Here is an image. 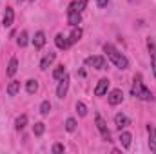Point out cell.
<instances>
[{"label": "cell", "instance_id": "obj_29", "mask_svg": "<svg viewBox=\"0 0 156 154\" xmlns=\"http://www.w3.org/2000/svg\"><path fill=\"white\" fill-rule=\"evenodd\" d=\"M107 4H109V0H96V5L98 7H105Z\"/></svg>", "mask_w": 156, "mask_h": 154}, {"label": "cell", "instance_id": "obj_27", "mask_svg": "<svg viewBox=\"0 0 156 154\" xmlns=\"http://www.w3.org/2000/svg\"><path fill=\"white\" fill-rule=\"evenodd\" d=\"M76 113L80 116L87 114V107H85V103H83V102H76Z\"/></svg>", "mask_w": 156, "mask_h": 154}, {"label": "cell", "instance_id": "obj_14", "mask_svg": "<svg viewBox=\"0 0 156 154\" xmlns=\"http://www.w3.org/2000/svg\"><path fill=\"white\" fill-rule=\"evenodd\" d=\"M55 58H56V53H47V54L40 60V69H42V71H47L49 65L55 62Z\"/></svg>", "mask_w": 156, "mask_h": 154}, {"label": "cell", "instance_id": "obj_21", "mask_svg": "<svg viewBox=\"0 0 156 154\" xmlns=\"http://www.w3.org/2000/svg\"><path fill=\"white\" fill-rule=\"evenodd\" d=\"M26 91H27L29 94H35V93L38 91V82H37V80H33V78H31V80H27V82H26Z\"/></svg>", "mask_w": 156, "mask_h": 154}, {"label": "cell", "instance_id": "obj_17", "mask_svg": "<svg viewBox=\"0 0 156 154\" xmlns=\"http://www.w3.org/2000/svg\"><path fill=\"white\" fill-rule=\"evenodd\" d=\"M16 71H18V60L13 56L11 60H9V64H7V69H5V75L7 76H15L16 75Z\"/></svg>", "mask_w": 156, "mask_h": 154}, {"label": "cell", "instance_id": "obj_25", "mask_svg": "<svg viewBox=\"0 0 156 154\" xmlns=\"http://www.w3.org/2000/svg\"><path fill=\"white\" fill-rule=\"evenodd\" d=\"M44 131H45V125H44L42 121H37V123L33 125V134H35V136H42Z\"/></svg>", "mask_w": 156, "mask_h": 154}, {"label": "cell", "instance_id": "obj_3", "mask_svg": "<svg viewBox=\"0 0 156 154\" xmlns=\"http://www.w3.org/2000/svg\"><path fill=\"white\" fill-rule=\"evenodd\" d=\"M87 5V0H75L69 4L67 7V22L71 27H76L78 24L82 22V11L85 9Z\"/></svg>", "mask_w": 156, "mask_h": 154}, {"label": "cell", "instance_id": "obj_6", "mask_svg": "<svg viewBox=\"0 0 156 154\" xmlns=\"http://www.w3.org/2000/svg\"><path fill=\"white\" fill-rule=\"evenodd\" d=\"M67 91H69V75H66V76L62 78V80H58V87H56V96H58V98H66Z\"/></svg>", "mask_w": 156, "mask_h": 154}, {"label": "cell", "instance_id": "obj_19", "mask_svg": "<svg viewBox=\"0 0 156 154\" xmlns=\"http://www.w3.org/2000/svg\"><path fill=\"white\" fill-rule=\"evenodd\" d=\"M5 91H7V94H9V96H16V94H18V91H20V82H18V80H11Z\"/></svg>", "mask_w": 156, "mask_h": 154}, {"label": "cell", "instance_id": "obj_24", "mask_svg": "<svg viewBox=\"0 0 156 154\" xmlns=\"http://www.w3.org/2000/svg\"><path fill=\"white\" fill-rule=\"evenodd\" d=\"M66 131L67 132H75L76 131V120L75 118H67L66 120Z\"/></svg>", "mask_w": 156, "mask_h": 154}, {"label": "cell", "instance_id": "obj_31", "mask_svg": "<svg viewBox=\"0 0 156 154\" xmlns=\"http://www.w3.org/2000/svg\"><path fill=\"white\" fill-rule=\"evenodd\" d=\"M18 2H22V0H18Z\"/></svg>", "mask_w": 156, "mask_h": 154}, {"label": "cell", "instance_id": "obj_7", "mask_svg": "<svg viewBox=\"0 0 156 154\" xmlns=\"http://www.w3.org/2000/svg\"><path fill=\"white\" fill-rule=\"evenodd\" d=\"M107 102H109V105H118V103H122V102H123V93H122V89H113V91L107 94Z\"/></svg>", "mask_w": 156, "mask_h": 154}, {"label": "cell", "instance_id": "obj_28", "mask_svg": "<svg viewBox=\"0 0 156 154\" xmlns=\"http://www.w3.org/2000/svg\"><path fill=\"white\" fill-rule=\"evenodd\" d=\"M64 151H66V147H64V145H62V143H55V145H53V149H51V152H64Z\"/></svg>", "mask_w": 156, "mask_h": 154}, {"label": "cell", "instance_id": "obj_2", "mask_svg": "<svg viewBox=\"0 0 156 154\" xmlns=\"http://www.w3.org/2000/svg\"><path fill=\"white\" fill-rule=\"evenodd\" d=\"M131 94H133L134 98L142 100V102H153V100H154V96H153L151 89H149V87L144 83V78H142V75H136V76L133 78Z\"/></svg>", "mask_w": 156, "mask_h": 154}, {"label": "cell", "instance_id": "obj_15", "mask_svg": "<svg viewBox=\"0 0 156 154\" xmlns=\"http://www.w3.org/2000/svg\"><path fill=\"white\" fill-rule=\"evenodd\" d=\"M82 35H83V31H82V27H80V26H76V27H73L71 35L67 37V40H69V44L73 45V44H76V42H80V40H82Z\"/></svg>", "mask_w": 156, "mask_h": 154}, {"label": "cell", "instance_id": "obj_20", "mask_svg": "<svg viewBox=\"0 0 156 154\" xmlns=\"http://www.w3.org/2000/svg\"><path fill=\"white\" fill-rule=\"evenodd\" d=\"M26 125H27V114H20L15 120V129H16V131L26 129Z\"/></svg>", "mask_w": 156, "mask_h": 154}, {"label": "cell", "instance_id": "obj_22", "mask_svg": "<svg viewBox=\"0 0 156 154\" xmlns=\"http://www.w3.org/2000/svg\"><path fill=\"white\" fill-rule=\"evenodd\" d=\"M66 75H67V69H66L64 65H58V67L53 71V78H55V80H62Z\"/></svg>", "mask_w": 156, "mask_h": 154}, {"label": "cell", "instance_id": "obj_10", "mask_svg": "<svg viewBox=\"0 0 156 154\" xmlns=\"http://www.w3.org/2000/svg\"><path fill=\"white\" fill-rule=\"evenodd\" d=\"M115 125H116L120 131H122V129H127V127L131 125V120L123 114V113H118V114H115Z\"/></svg>", "mask_w": 156, "mask_h": 154}, {"label": "cell", "instance_id": "obj_12", "mask_svg": "<svg viewBox=\"0 0 156 154\" xmlns=\"http://www.w3.org/2000/svg\"><path fill=\"white\" fill-rule=\"evenodd\" d=\"M13 20H15V11H13V7H5L4 18H2V26H4V27H11V26H13Z\"/></svg>", "mask_w": 156, "mask_h": 154}, {"label": "cell", "instance_id": "obj_23", "mask_svg": "<svg viewBox=\"0 0 156 154\" xmlns=\"http://www.w3.org/2000/svg\"><path fill=\"white\" fill-rule=\"evenodd\" d=\"M27 42H29V35H27V31H22V33L18 35V38H16L18 47H26V45H27Z\"/></svg>", "mask_w": 156, "mask_h": 154}, {"label": "cell", "instance_id": "obj_11", "mask_svg": "<svg viewBox=\"0 0 156 154\" xmlns=\"http://www.w3.org/2000/svg\"><path fill=\"white\" fill-rule=\"evenodd\" d=\"M107 89H109V80L107 78H102V80H98V83L94 87V94L96 96H104L107 93Z\"/></svg>", "mask_w": 156, "mask_h": 154}, {"label": "cell", "instance_id": "obj_1", "mask_svg": "<svg viewBox=\"0 0 156 154\" xmlns=\"http://www.w3.org/2000/svg\"><path fill=\"white\" fill-rule=\"evenodd\" d=\"M104 53H105V56L113 62L115 67L122 69V71L129 69V58H127L120 49H116L113 44H104Z\"/></svg>", "mask_w": 156, "mask_h": 154}, {"label": "cell", "instance_id": "obj_5", "mask_svg": "<svg viewBox=\"0 0 156 154\" xmlns=\"http://www.w3.org/2000/svg\"><path fill=\"white\" fill-rule=\"evenodd\" d=\"M85 65H87V67H94V69L102 71V69H105V56H102V54L87 56V58H85Z\"/></svg>", "mask_w": 156, "mask_h": 154}, {"label": "cell", "instance_id": "obj_18", "mask_svg": "<svg viewBox=\"0 0 156 154\" xmlns=\"http://www.w3.org/2000/svg\"><path fill=\"white\" fill-rule=\"evenodd\" d=\"M55 44H56V47H58V49H69V47H71V44H69L67 37H64L62 33H60V35H56Z\"/></svg>", "mask_w": 156, "mask_h": 154}, {"label": "cell", "instance_id": "obj_16", "mask_svg": "<svg viewBox=\"0 0 156 154\" xmlns=\"http://www.w3.org/2000/svg\"><path fill=\"white\" fill-rule=\"evenodd\" d=\"M33 45H35V49H42V47L45 45V33H44V31H38V33H35Z\"/></svg>", "mask_w": 156, "mask_h": 154}, {"label": "cell", "instance_id": "obj_4", "mask_svg": "<svg viewBox=\"0 0 156 154\" xmlns=\"http://www.w3.org/2000/svg\"><path fill=\"white\" fill-rule=\"evenodd\" d=\"M94 123H96V129H98L100 136H102L107 143H111V142H113V136H111V131H109V127H107L105 120H104L100 114H96V118H94Z\"/></svg>", "mask_w": 156, "mask_h": 154}, {"label": "cell", "instance_id": "obj_26", "mask_svg": "<svg viewBox=\"0 0 156 154\" xmlns=\"http://www.w3.org/2000/svg\"><path fill=\"white\" fill-rule=\"evenodd\" d=\"M49 111H51V103H49V100H44L42 103H40V114H49Z\"/></svg>", "mask_w": 156, "mask_h": 154}, {"label": "cell", "instance_id": "obj_13", "mask_svg": "<svg viewBox=\"0 0 156 154\" xmlns=\"http://www.w3.org/2000/svg\"><path fill=\"white\" fill-rule=\"evenodd\" d=\"M120 143H122V147L123 149H129L131 147V140H133V134L129 132V131H125V129H122L120 131Z\"/></svg>", "mask_w": 156, "mask_h": 154}, {"label": "cell", "instance_id": "obj_32", "mask_svg": "<svg viewBox=\"0 0 156 154\" xmlns=\"http://www.w3.org/2000/svg\"><path fill=\"white\" fill-rule=\"evenodd\" d=\"M31 2H33V0H31Z\"/></svg>", "mask_w": 156, "mask_h": 154}, {"label": "cell", "instance_id": "obj_8", "mask_svg": "<svg viewBox=\"0 0 156 154\" xmlns=\"http://www.w3.org/2000/svg\"><path fill=\"white\" fill-rule=\"evenodd\" d=\"M147 136H149V149H151V152L156 154V127L153 123H147Z\"/></svg>", "mask_w": 156, "mask_h": 154}, {"label": "cell", "instance_id": "obj_30", "mask_svg": "<svg viewBox=\"0 0 156 154\" xmlns=\"http://www.w3.org/2000/svg\"><path fill=\"white\" fill-rule=\"evenodd\" d=\"M129 2H131V4H133V2H134V0H129Z\"/></svg>", "mask_w": 156, "mask_h": 154}, {"label": "cell", "instance_id": "obj_9", "mask_svg": "<svg viewBox=\"0 0 156 154\" xmlns=\"http://www.w3.org/2000/svg\"><path fill=\"white\" fill-rule=\"evenodd\" d=\"M147 49H149V56H151V67H153V75L156 78V42L154 40H147Z\"/></svg>", "mask_w": 156, "mask_h": 154}]
</instances>
